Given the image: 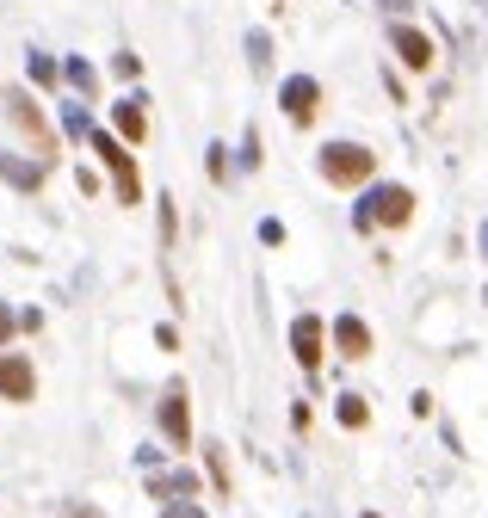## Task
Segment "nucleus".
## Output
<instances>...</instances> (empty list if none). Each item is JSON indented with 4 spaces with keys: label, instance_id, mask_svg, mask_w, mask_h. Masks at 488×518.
Returning a JSON list of instances; mask_svg holds the SVG:
<instances>
[{
    "label": "nucleus",
    "instance_id": "f257e3e1",
    "mask_svg": "<svg viewBox=\"0 0 488 518\" xmlns=\"http://www.w3.org/2000/svg\"><path fill=\"white\" fill-rule=\"evenodd\" d=\"M414 216V198H408V185H377V192H365V204L353 210L359 229H377V222H390V229H402V222Z\"/></svg>",
    "mask_w": 488,
    "mask_h": 518
},
{
    "label": "nucleus",
    "instance_id": "f03ea898",
    "mask_svg": "<svg viewBox=\"0 0 488 518\" xmlns=\"http://www.w3.org/2000/svg\"><path fill=\"white\" fill-rule=\"evenodd\" d=\"M322 173H328V185H365L377 173V155L359 148V142H328L322 148Z\"/></svg>",
    "mask_w": 488,
    "mask_h": 518
},
{
    "label": "nucleus",
    "instance_id": "7ed1b4c3",
    "mask_svg": "<svg viewBox=\"0 0 488 518\" xmlns=\"http://www.w3.org/2000/svg\"><path fill=\"white\" fill-rule=\"evenodd\" d=\"M87 142H93V155L112 167V179H118V198H124V204H136V198H143V179H136V161L124 155V142H118V136H106V130H93Z\"/></svg>",
    "mask_w": 488,
    "mask_h": 518
},
{
    "label": "nucleus",
    "instance_id": "20e7f679",
    "mask_svg": "<svg viewBox=\"0 0 488 518\" xmlns=\"http://www.w3.org/2000/svg\"><path fill=\"white\" fill-rule=\"evenodd\" d=\"M7 118L31 136V148H38V155H56V136H50V124H44V111L31 105L25 93H7Z\"/></svg>",
    "mask_w": 488,
    "mask_h": 518
},
{
    "label": "nucleus",
    "instance_id": "39448f33",
    "mask_svg": "<svg viewBox=\"0 0 488 518\" xmlns=\"http://www.w3.org/2000/svg\"><path fill=\"white\" fill-rule=\"evenodd\" d=\"M161 432H167V444H192V407H186V383H173L167 395H161Z\"/></svg>",
    "mask_w": 488,
    "mask_h": 518
},
{
    "label": "nucleus",
    "instance_id": "423d86ee",
    "mask_svg": "<svg viewBox=\"0 0 488 518\" xmlns=\"http://www.w3.org/2000/svg\"><path fill=\"white\" fill-rule=\"evenodd\" d=\"M0 395H7V401H31V395H38V377H31V364L19 352H0Z\"/></svg>",
    "mask_w": 488,
    "mask_h": 518
},
{
    "label": "nucleus",
    "instance_id": "0eeeda50",
    "mask_svg": "<svg viewBox=\"0 0 488 518\" xmlns=\"http://www.w3.org/2000/svg\"><path fill=\"white\" fill-rule=\"evenodd\" d=\"M278 99H285V118L291 124H309V118H316V105H322V87L309 81V74H297V81H285Z\"/></svg>",
    "mask_w": 488,
    "mask_h": 518
},
{
    "label": "nucleus",
    "instance_id": "6e6552de",
    "mask_svg": "<svg viewBox=\"0 0 488 518\" xmlns=\"http://www.w3.org/2000/svg\"><path fill=\"white\" fill-rule=\"evenodd\" d=\"M291 352H297L303 370L322 364V321H316V315H297V327H291Z\"/></svg>",
    "mask_w": 488,
    "mask_h": 518
},
{
    "label": "nucleus",
    "instance_id": "1a4fd4ad",
    "mask_svg": "<svg viewBox=\"0 0 488 518\" xmlns=\"http://www.w3.org/2000/svg\"><path fill=\"white\" fill-rule=\"evenodd\" d=\"M390 44H396V56H402L408 68H427V62H433V37H427V31H414V25H396V31H390Z\"/></svg>",
    "mask_w": 488,
    "mask_h": 518
},
{
    "label": "nucleus",
    "instance_id": "9d476101",
    "mask_svg": "<svg viewBox=\"0 0 488 518\" xmlns=\"http://www.w3.org/2000/svg\"><path fill=\"white\" fill-rule=\"evenodd\" d=\"M334 346H340L346 358H365V352H371V327H365L359 315H340V321H334Z\"/></svg>",
    "mask_w": 488,
    "mask_h": 518
},
{
    "label": "nucleus",
    "instance_id": "9b49d317",
    "mask_svg": "<svg viewBox=\"0 0 488 518\" xmlns=\"http://www.w3.org/2000/svg\"><path fill=\"white\" fill-rule=\"evenodd\" d=\"M0 179L19 185V192H38L44 185V161H19V155H0Z\"/></svg>",
    "mask_w": 488,
    "mask_h": 518
},
{
    "label": "nucleus",
    "instance_id": "f8f14e48",
    "mask_svg": "<svg viewBox=\"0 0 488 518\" xmlns=\"http://www.w3.org/2000/svg\"><path fill=\"white\" fill-rule=\"evenodd\" d=\"M112 124H118V136H130V142H143V136H149V118H143V105H136V99L112 105Z\"/></svg>",
    "mask_w": 488,
    "mask_h": 518
},
{
    "label": "nucleus",
    "instance_id": "ddd939ff",
    "mask_svg": "<svg viewBox=\"0 0 488 518\" xmlns=\"http://www.w3.org/2000/svg\"><path fill=\"white\" fill-rule=\"evenodd\" d=\"M365 420H371V407L359 395H340V426H365Z\"/></svg>",
    "mask_w": 488,
    "mask_h": 518
},
{
    "label": "nucleus",
    "instance_id": "4468645a",
    "mask_svg": "<svg viewBox=\"0 0 488 518\" xmlns=\"http://www.w3.org/2000/svg\"><path fill=\"white\" fill-rule=\"evenodd\" d=\"M204 173H211V179H229V148H223V142H211V155H204Z\"/></svg>",
    "mask_w": 488,
    "mask_h": 518
},
{
    "label": "nucleus",
    "instance_id": "2eb2a0df",
    "mask_svg": "<svg viewBox=\"0 0 488 518\" xmlns=\"http://www.w3.org/2000/svg\"><path fill=\"white\" fill-rule=\"evenodd\" d=\"M112 74H118V81H136V74H143V56H112Z\"/></svg>",
    "mask_w": 488,
    "mask_h": 518
},
{
    "label": "nucleus",
    "instance_id": "dca6fc26",
    "mask_svg": "<svg viewBox=\"0 0 488 518\" xmlns=\"http://www.w3.org/2000/svg\"><path fill=\"white\" fill-rule=\"evenodd\" d=\"M204 463H211V481H217V488L229 494V463H223V451H217V444H211V451H204Z\"/></svg>",
    "mask_w": 488,
    "mask_h": 518
},
{
    "label": "nucleus",
    "instance_id": "f3484780",
    "mask_svg": "<svg viewBox=\"0 0 488 518\" xmlns=\"http://www.w3.org/2000/svg\"><path fill=\"white\" fill-rule=\"evenodd\" d=\"M173 229H180V210H173V198H161V241L173 247Z\"/></svg>",
    "mask_w": 488,
    "mask_h": 518
},
{
    "label": "nucleus",
    "instance_id": "a211bd4d",
    "mask_svg": "<svg viewBox=\"0 0 488 518\" xmlns=\"http://www.w3.org/2000/svg\"><path fill=\"white\" fill-rule=\"evenodd\" d=\"M31 81L50 87V81H56V62H50V56H31Z\"/></svg>",
    "mask_w": 488,
    "mask_h": 518
},
{
    "label": "nucleus",
    "instance_id": "6ab92c4d",
    "mask_svg": "<svg viewBox=\"0 0 488 518\" xmlns=\"http://www.w3.org/2000/svg\"><path fill=\"white\" fill-rule=\"evenodd\" d=\"M68 81H75V87H81V93H93V68H87V62H81V56H75V62H68Z\"/></svg>",
    "mask_w": 488,
    "mask_h": 518
},
{
    "label": "nucleus",
    "instance_id": "aec40b11",
    "mask_svg": "<svg viewBox=\"0 0 488 518\" xmlns=\"http://www.w3.org/2000/svg\"><path fill=\"white\" fill-rule=\"evenodd\" d=\"M68 130H75V136H93V118H87V105H68Z\"/></svg>",
    "mask_w": 488,
    "mask_h": 518
},
{
    "label": "nucleus",
    "instance_id": "412c9836",
    "mask_svg": "<svg viewBox=\"0 0 488 518\" xmlns=\"http://www.w3.org/2000/svg\"><path fill=\"white\" fill-rule=\"evenodd\" d=\"M248 56H254V68H266V56H272V44H266V31H254V37H248Z\"/></svg>",
    "mask_w": 488,
    "mask_h": 518
},
{
    "label": "nucleus",
    "instance_id": "4be33fe9",
    "mask_svg": "<svg viewBox=\"0 0 488 518\" xmlns=\"http://www.w3.org/2000/svg\"><path fill=\"white\" fill-rule=\"evenodd\" d=\"M62 518H106V512H93V506H68Z\"/></svg>",
    "mask_w": 488,
    "mask_h": 518
},
{
    "label": "nucleus",
    "instance_id": "5701e85b",
    "mask_svg": "<svg viewBox=\"0 0 488 518\" xmlns=\"http://www.w3.org/2000/svg\"><path fill=\"white\" fill-rule=\"evenodd\" d=\"M7 333H13V315H7V303H0V346H7Z\"/></svg>",
    "mask_w": 488,
    "mask_h": 518
},
{
    "label": "nucleus",
    "instance_id": "b1692460",
    "mask_svg": "<svg viewBox=\"0 0 488 518\" xmlns=\"http://www.w3.org/2000/svg\"><path fill=\"white\" fill-rule=\"evenodd\" d=\"M167 518H204L198 506H167Z\"/></svg>",
    "mask_w": 488,
    "mask_h": 518
},
{
    "label": "nucleus",
    "instance_id": "393cba45",
    "mask_svg": "<svg viewBox=\"0 0 488 518\" xmlns=\"http://www.w3.org/2000/svg\"><path fill=\"white\" fill-rule=\"evenodd\" d=\"M383 7H390V13H402V7H408V0H383Z\"/></svg>",
    "mask_w": 488,
    "mask_h": 518
},
{
    "label": "nucleus",
    "instance_id": "a878e982",
    "mask_svg": "<svg viewBox=\"0 0 488 518\" xmlns=\"http://www.w3.org/2000/svg\"><path fill=\"white\" fill-rule=\"evenodd\" d=\"M482 253H488V222H482Z\"/></svg>",
    "mask_w": 488,
    "mask_h": 518
},
{
    "label": "nucleus",
    "instance_id": "bb28decb",
    "mask_svg": "<svg viewBox=\"0 0 488 518\" xmlns=\"http://www.w3.org/2000/svg\"><path fill=\"white\" fill-rule=\"evenodd\" d=\"M371 518H377V512H371Z\"/></svg>",
    "mask_w": 488,
    "mask_h": 518
}]
</instances>
